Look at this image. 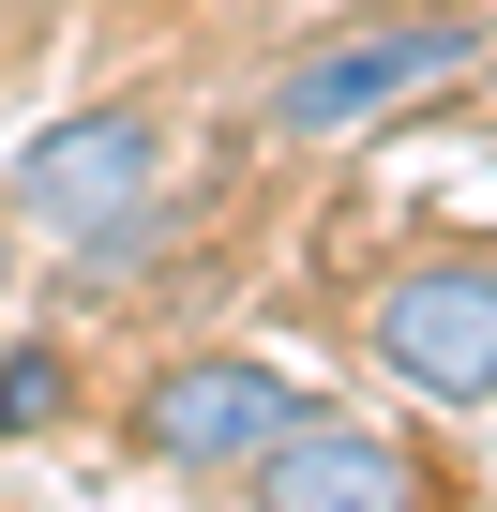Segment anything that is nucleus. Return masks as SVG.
Here are the masks:
<instances>
[{
  "label": "nucleus",
  "mask_w": 497,
  "mask_h": 512,
  "mask_svg": "<svg viewBox=\"0 0 497 512\" xmlns=\"http://www.w3.org/2000/svg\"><path fill=\"white\" fill-rule=\"evenodd\" d=\"M482 16H452V0H422V16H362V31H332V46H302L287 76H272V136H302V151H332V136H377V121H407L422 91H452V76H482Z\"/></svg>",
  "instance_id": "obj_1"
},
{
  "label": "nucleus",
  "mask_w": 497,
  "mask_h": 512,
  "mask_svg": "<svg viewBox=\"0 0 497 512\" xmlns=\"http://www.w3.org/2000/svg\"><path fill=\"white\" fill-rule=\"evenodd\" d=\"M317 392L287 377V362H257V347H181V362H151L136 377V452L151 467H196V482H241V467H257L287 422H302Z\"/></svg>",
  "instance_id": "obj_2"
},
{
  "label": "nucleus",
  "mask_w": 497,
  "mask_h": 512,
  "mask_svg": "<svg viewBox=\"0 0 497 512\" xmlns=\"http://www.w3.org/2000/svg\"><path fill=\"white\" fill-rule=\"evenodd\" d=\"M377 362L422 407H497V256H407L377 287Z\"/></svg>",
  "instance_id": "obj_3"
},
{
  "label": "nucleus",
  "mask_w": 497,
  "mask_h": 512,
  "mask_svg": "<svg viewBox=\"0 0 497 512\" xmlns=\"http://www.w3.org/2000/svg\"><path fill=\"white\" fill-rule=\"evenodd\" d=\"M151 196H166V121H151V106H76V121H46V136L16 151V211L61 226V241H106V226H136Z\"/></svg>",
  "instance_id": "obj_4"
},
{
  "label": "nucleus",
  "mask_w": 497,
  "mask_h": 512,
  "mask_svg": "<svg viewBox=\"0 0 497 512\" xmlns=\"http://www.w3.org/2000/svg\"><path fill=\"white\" fill-rule=\"evenodd\" d=\"M241 512H422V452H407L392 422L302 407L257 467H241Z\"/></svg>",
  "instance_id": "obj_5"
},
{
  "label": "nucleus",
  "mask_w": 497,
  "mask_h": 512,
  "mask_svg": "<svg viewBox=\"0 0 497 512\" xmlns=\"http://www.w3.org/2000/svg\"><path fill=\"white\" fill-rule=\"evenodd\" d=\"M76 422V347H0V437H61Z\"/></svg>",
  "instance_id": "obj_6"
},
{
  "label": "nucleus",
  "mask_w": 497,
  "mask_h": 512,
  "mask_svg": "<svg viewBox=\"0 0 497 512\" xmlns=\"http://www.w3.org/2000/svg\"><path fill=\"white\" fill-rule=\"evenodd\" d=\"M0 287H16V226H0Z\"/></svg>",
  "instance_id": "obj_7"
}]
</instances>
